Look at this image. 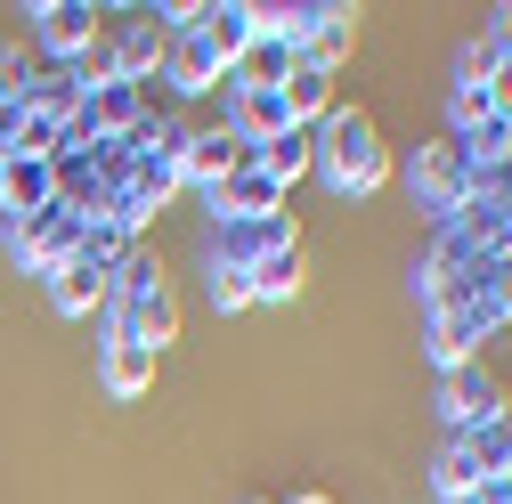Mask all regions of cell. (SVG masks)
<instances>
[{"instance_id":"obj_1","label":"cell","mask_w":512,"mask_h":504,"mask_svg":"<svg viewBox=\"0 0 512 504\" xmlns=\"http://www.w3.org/2000/svg\"><path fill=\"white\" fill-rule=\"evenodd\" d=\"M317 163H326V179L342 187V196H366V187L391 179L382 131H374V114H358V106H334L326 114V147H317Z\"/></svg>"},{"instance_id":"obj_2","label":"cell","mask_w":512,"mask_h":504,"mask_svg":"<svg viewBox=\"0 0 512 504\" xmlns=\"http://www.w3.org/2000/svg\"><path fill=\"white\" fill-rule=\"evenodd\" d=\"M228 90H236V106H228V139H236V147L261 155L269 139H285V131H293V114H285V98H277V90H252V82H228Z\"/></svg>"},{"instance_id":"obj_3","label":"cell","mask_w":512,"mask_h":504,"mask_svg":"<svg viewBox=\"0 0 512 504\" xmlns=\"http://www.w3.org/2000/svg\"><path fill=\"white\" fill-rule=\"evenodd\" d=\"M439 407H447V423H456V431L496 423V415H504V407H496V374H488V366H447V391H439Z\"/></svg>"},{"instance_id":"obj_4","label":"cell","mask_w":512,"mask_h":504,"mask_svg":"<svg viewBox=\"0 0 512 504\" xmlns=\"http://www.w3.org/2000/svg\"><path fill=\"white\" fill-rule=\"evenodd\" d=\"M33 33H41V49H57V57H82V49L98 41V9H90V0H49V9H33Z\"/></svg>"},{"instance_id":"obj_5","label":"cell","mask_w":512,"mask_h":504,"mask_svg":"<svg viewBox=\"0 0 512 504\" xmlns=\"http://www.w3.org/2000/svg\"><path fill=\"white\" fill-rule=\"evenodd\" d=\"M212 196H220V212H236V220H277V196H285V187H277L261 163H236Z\"/></svg>"},{"instance_id":"obj_6","label":"cell","mask_w":512,"mask_h":504,"mask_svg":"<svg viewBox=\"0 0 512 504\" xmlns=\"http://www.w3.org/2000/svg\"><path fill=\"white\" fill-rule=\"evenodd\" d=\"M187 33H196L220 66H236V57L252 49V9H196V25H187Z\"/></svg>"},{"instance_id":"obj_7","label":"cell","mask_w":512,"mask_h":504,"mask_svg":"<svg viewBox=\"0 0 512 504\" xmlns=\"http://www.w3.org/2000/svg\"><path fill=\"white\" fill-rule=\"evenodd\" d=\"M49 301H57V309H66V318H82V309H90V301H106V269L90 261V252H74V261H66V269H49Z\"/></svg>"},{"instance_id":"obj_8","label":"cell","mask_w":512,"mask_h":504,"mask_svg":"<svg viewBox=\"0 0 512 504\" xmlns=\"http://www.w3.org/2000/svg\"><path fill=\"white\" fill-rule=\"evenodd\" d=\"M244 285H252V301H285V293L301 285V244H293V236H285V244H269L261 261H252V277H244Z\"/></svg>"},{"instance_id":"obj_9","label":"cell","mask_w":512,"mask_h":504,"mask_svg":"<svg viewBox=\"0 0 512 504\" xmlns=\"http://www.w3.org/2000/svg\"><path fill=\"white\" fill-rule=\"evenodd\" d=\"M236 163H244V147H236L228 131H204V139H187V155H179V179H212V187H220Z\"/></svg>"},{"instance_id":"obj_10","label":"cell","mask_w":512,"mask_h":504,"mask_svg":"<svg viewBox=\"0 0 512 504\" xmlns=\"http://www.w3.org/2000/svg\"><path fill=\"white\" fill-rule=\"evenodd\" d=\"M163 57H171V82H179V90H212V82L228 74L220 57L196 41V33H171V49H163Z\"/></svg>"},{"instance_id":"obj_11","label":"cell","mask_w":512,"mask_h":504,"mask_svg":"<svg viewBox=\"0 0 512 504\" xmlns=\"http://www.w3.org/2000/svg\"><path fill=\"white\" fill-rule=\"evenodd\" d=\"M155 383V350H139V342H106V391L114 399H139Z\"/></svg>"},{"instance_id":"obj_12","label":"cell","mask_w":512,"mask_h":504,"mask_svg":"<svg viewBox=\"0 0 512 504\" xmlns=\"http://www.w3.org/2000/svg\"><path fill=\"white\" fill-rule=\"evenodd\" d=\"M252 163H261V171H269V179L285 187V179H301V171L317 163V139H309V131H285V139H269L261 155H252Z\"/></svg>"},{"instance_id":"obj_13","label":"cell","mask_w":512,"mask_h":504,"mask_svg":"<svg viewBox=\"0 0 512 504\" xmlns=\"http://www.w3.org/2000/svg\"><path fill=\"white\" fill-rule=\"evenodd\" d=\"M277 98H285V114L301 122V114H326V98H334V74H317V66H293L285 82H277Z\"/></svg>"},{"instance_id":"obj_14","label":"cell","mask_w":512,"mask_h":504,"mask_svg":"<svg viewBox=\"0 0 512 504\" xmlns=\"http://www.w3.org/2000/svg\"><path fill=\"white\" fill-rule=\"evenodd\" d=\"M439 496H464V488H480V456L464 448V439H447V456H439Z\"/></svg>"},{"instance_id":"obj_15","label":"cell","mask_w":512,"mask_h":504,"mask_svg":"<svg viewBox=\"0 0 512 504\" xmlns=\"http://www.w3.org/2000/svg\"><path fill=\"white\" fill-rule=\"evenodd\" d=\"M456 131H496V106H488V82H480V90H456Z\"/></svg>"},{"instance_id":"obj_16","label":"cell","mask_w":512,"mask_h":504,"mask_svg":"<svg viewBox=\"0 0 512 504\" xmlns=\"http://www.w3.org/2000/svg\"><path fill=\"white\" fill-rule=\"evenodd\" d=\"M212 301H220V309H244V301H252V285H244V269H228V261H212Z\"/></svg>"},{"instance_id":"obj_17","label":"cell","mask_w":512,"mask_h":504,"mask_svg":"<svg viewBox=\"0 0 512 504\" xmlns=\"http://www.w3.org/2000/svg\"><path fill=\"white\" fill-rule=\"evenodd\" d=\"M488 106H496V122H512V57H496V82H488Z\"/></svg>"},{"instance_id":"obj_18","label":"cell","mask_w":512,"mask_h":504,"mask_svg":"<svg viewBox=\"0 0 512 504\" xmlns=\"http://www.w3.org/2000/svg\"><path fill=\"white\" fill-rule=\"evenodd\" d=\"M488 49H496V57H512V9H496V25H488Z\"/></svg>"},{"instance_id":"obj_19","label":"cell","mask_w":512,"mask_h":504,"mask_svg":"<svg viewBox=\"0 0 512 504\" xmlns=\"http://www.w3.org/2000/svg\"><path fill=\"white\" fill-rule=\"evenodd\" d=\"M439 504H480V488H464V496H439Z\"/></svg>"},{"instance_id":"obj_20","label":"cell","mask_w":512,"mask_h":504,"mask_svg":"<svg viewBox=\"0 0 512 504\" xmlns=\"http://www.w3.org/2000/svg\"><path fill=\"white\" fill-rule=\"evenodd\" d=\"M293 504H334V496H293Z\"/></svg>"}]
</instances>
